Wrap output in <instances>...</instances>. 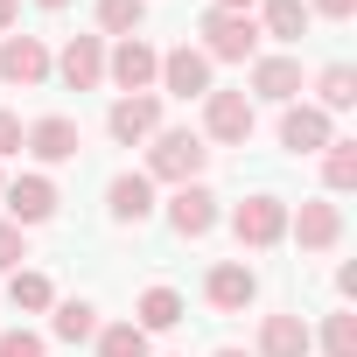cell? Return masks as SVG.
Returning <instances> with one entry per match:
<instances>
[{
  "label": "cell",
  "instance_id": "27",
  "mask_svg": "<svg viewBox=\"0 0 357 357\" xmlns=\"http://www.w3.org/2000/svg\"><path fill=\"white\" fill-rule=\"evenodd\" d=\"M322 350H329V357H357V315H329Z\"/></svg>",
  "mask_w": 357,
  "mask_h": 357
},
{
  "label": "cell",
  "instance_id": "28",
  "mask_svg": "<svg viewBox=\"0 0 357 357\" xmlns=\"http://www.w3.org/2000/svg\"><path fill=\"white\" fill-rule=\"evenodd\" d=\"M29 259V245H22V225H0V273H15Z\"/></svg>",
  "mask_w": 357,
  "mask_h": 357
},
{
  "label": "cell",
  "instance_id": "31",
  "mask_svg": "<svg viewBox=\"0 0 357 357\" xmlns=\"http://www.w3.org/2000/svg\"><path fill=\"white\" fill-rule=\"evenodd\" d=\"M315 8H322V15H336V22H350V15H357V0H315Z\"/></svg>",
  "mask_w": 357,
  "mask_h": 357
},
{
  "label": "cell",
  "instance_id": "13",
  "mask_svg": "<svg viewBox=\"0 0 357 357\" xmlns=\"http://www.w3.org/2000/svg\"><path fill=\"white\" fill-rule=\"evenodd\" d=\"M280 147H294V154L329 147V112H322V105H287V119H280Z\"/></svg>",
  "mask_w": 357,
  "mask_h": 357
},
{
  "label": "cell",
  "instance_id": "7",
  "mask_svg": "<svg viewBox=\"0 0 357 357\" xmlns=\"http://www.w3.org/2000/svg\"><path fill=\"white\" fill-rule=\"evenodd\" d=\"M0 197H8V218H15V225L56 218V183H50V175H22V183H8Z\"/></svg>",
  "mask_w": 357,
  "mask_h": 357
},
{
  "label": "cell",
  "instance_id": "29",
  "mask_svg": "<svg viewBox=\"0 0 357 357\" xmlns=\"http://www.w3.org/2000/svg\"><path fill=\"white\" fill-rule=\"evenodd\" d=\"M0 357H43V336L36 329H8L0 336Z\"/></svg>",
  "mask_w": 357,
  "mask_h": 357
},
{
  "label": "cell",
  "instance_id": "11",
  "mask_svg": "<svg viewBox=\"0 0 357 357\" xmlns=\"http://www.w3.org/2000/svg\"><path fill=\"white\" fill-rule=\"evenodd\" d=\"M56 70H63L70 91H91V84L105 77V50H98V36H70L63 56H56Z\"/></svg>",
  "mask_w": 357,
  "mask_h": 357
},
{
  "label": "cell",
  "instance_id": "23",
  "mask_svg": "<svg viewBox=\"0 0 357 357\" xmlns=\"http://www.w3.org/2000/svg\"><path fill=\"white\" fill-rule=\"evenodd\" d=\"M98 357H147V329H140V322H112V329H98Z\"/></svg>",
  "mask_w": 357,
  "mask_h": 357
},
{
  "label": "cell",
  "instance_id": "21",
  "mask_svg": "<svg viewBox=\"0 0 357 357\" xmlns=\"http://www.w3.org/2000/svg\"><path fill=\"white\" fill-rule=\"evenodd\" d=\"M56 336L63 343H91L98 336V308L91 301H56Z\"/></svg>",
  "mask_w": 357,
  "mask_h": 357
},
{
  "label": "cell",
  "instance_id": "12",
  "mask_svg": "<svg viewBox=\"0 0 357 357\" xmlns=\"http://www.w3.org/2000/svg\"><path fill=\"white\" fill-rule=\"evenodd\" d=\"M22 147H29L36 161H70V154H77V119L50 112V119H36V126L22 133Z\"/></svg>",
  "mask_w": 357,
  "mask_h": 357
},
{
  "label": "cell",
  "instance_id": "8",
  "mask_svg": "<svg viewBox=\"0 0 357 357\" xmlns=\"http://www.w3.org/2000/svg\"><path fill=\"white\" fill-rule=\"evenodd\" d=\"M161 84H168L175 98L211 91V56H204V50H190V43H183V50H168V56H161Z\"/></svg>",
  "mask_w": 357,
  "mask_h": 357
},
{
  "label": "cell",
  "instance_id": "22",
  "mask_svg": "<svg viewBox=\"0 0 357 357\" xmlns=\"http://www.w3.org/2000/svg\"><path fill=\"white\" fill-rule=\"evenodd\" d=\"M147 22V0H98V29L105 36H140Z\"/></svg>",
  "mask_w": 357,
  "mask_h": 357
},
{
  "label": "cell",
  "instance_id": "17",
  "mask_svg": "<svg viewBox=\"0 0 357 357\" xmlns=\"http://www.w3.org/2000/svg\"><path fill=\"white\" fill-rule=\"evenodd\" d=\"M252 91L287 105V98L301 91V63H294V56H259V63H252Z\"/></svg>",
  "mask_w": 357,
  "mask_h": 357
},
{
  "label": "cell",
  "instance_id": "10",
  "mask_svg": "<svg viewBox=\"0 0 357 357\" xmlns=\"http://www.w3.org/2000/svg\"><path fill=\"white\" fill-rule=\"evenodd\" d=\"M0 77H8V84H43L50 77V50L36 36H8V43H0Z\"/></svg>",
  "mask_w": 357,
  "mask_h": 357
},
{
  "label": "cell",
  "instance_id": "20",
  "mask_svg": "<svg viewBox=\"0 0 357 357\" xmlns=\"http://www.w3.org/2000/svg\"><path fill=\"white\" fill-rule=\"evenodd\" d=\"M183 322V294L175 287H147L140 294V329H175Z\"/></svg>",
  "mask_w": 357,
  "mask_h": 357
},
{
  "label": "cell",
  "instance_id": "3",
  "mask_svg": "<svg viewBox=\"0 0 357 357\" xmlns=\"http://www.w3.org/2000/svg\"><path fill=\"white\" fill-rule=\"evenodd\" d=\"M231 231H238V245H273V238H287V204L280 197H245L238 211H231Z\"/></svg>",
  "mask_w": 357,
  "mask_h": 357
},
{
  "label": "cell",
  "instance_id": "4",
  "mask_svg": "<svg viewBox=\"0 0 357 357\" xmlns=\"http://www.w3.org/2000/svg\"><path fill=\"white\" fill-rule=\"evenodd\" d=\"M204 133L225 140V147H245V140H252V98H245V91H211V105H204Z\"/></svg>",
  "mask_w": 357,
  "mask_h": 357
},
{
  "label": "cell",
  "instance_id": "19",
  "mask_svg": "<svg viewBox=\"0 0 357 357\" xmlns=\"http://www.w3.org/2000/svg\"><path fill=\"white\" fill-rule=\"evenodd\" d=\"M259 36L301 43V36H308V8H301V0H266V15H259Z\"/></svg>",
  "mask_w": 357,
  "mask_h": 357
},
{
  "label": "cell",
  "instance_id": "2",
  "mask_svg": "<svg viewBox=\"0 0 357 357\" xmlns=\"http://www.w3.org/2000/svg\"><path fill=\"white\" fill-rule=\"evenodd\" d=\"M204 43H211V56L245 63V56L259 50V22H252V15H225V8H211V15H204Z\"/></svg>",
  "mask_w": 357,
  "mask_h": 357
},
{
  "label": "cell",
  "instance_id": "34",
  "mask_svg": "<svg viewBox=\"0 0 357 357\" xmlns=\"http://www.w3.org/2000/svg\"><path fill=\"white\" fill-rule=\"evenodd\" d=\"M218 357H245V350H218Z\"/></svg>",
  "mask_w": 357,
  "mask_h": 357
},
{
  "label": "cell",
  "instance_id": "25",
  "mask_svg": "<svg viewBox=\"0 0 357 357\" xmlns=\"http://www.w3.org/2000/svg\"><path fill=\"white\" fill-rule=\"evenodd\" d=\"M322 105H329V112L357 105V70H350V63H329V70H322Z\"/></svg>",
  "mask_w": 357,
  "mask_h": 357
},
{
  "label": "cell",
  "instance_id": "24",
  "mask_svg": "<svg viewBox=\"0 0 357 357\" xmlns=\"http://www.w3.org/2000/svg\"><path fill=\"white\" fill-rule=\"evenodd\" d=\"M322 183L343 197L350 183H357V140H329V161H322Z\"/></svg>",
  "mask_w": 357,
  "mask_h": 357
},
{
  "label": "cell",
  "instance_id": "18",
  "mask_svg": "<svg viewBox=\"0 0 357 357\" xmlns=\"http://www.w3.org/2000/svg\"><path fill=\"white\" fill-rule=\"evenodd\" d=\"M147 211H154V183H147V175H112V218L140 225Z\"/></svg>",
  "mask_w": 357,
  "mask_h": 357
},
{
  "label": "cell",
  "instance_id": "30",
  "mask_svg": "<svg viewBox=\"0 0 357 357\" xmlns=\"http://www.w3.org/2000/svg\"><path fill=\"white\" fill-rule=\"evenodd\" d=\"M0 154H22V119L0 112Z\"/></svg>",
  "mask_w": 357,
  "mask_h": 357
},
{
  "label": "cell",
  "instance_id": "16",
  "mask_svg": "<svg viewBox=\"0 0 357 357\" xmlns=\"http://www.w3.org/2000/svg\"><path fill=\"white\" fill-rule=\"evenodd\" d=\"M259 357H308V322L301 315H266L259 322Z\"/></svg>",
  "mask_w": 357,
  "mask_h": 357
},
{
  "label": "cell",
  "instance_id": "32",
  "mask_svg": "<svg viewBox=\"0 0 357 357\" xmlns=\"http://www.w3.org/2000/svg\"><path fill=\"white\" fill-rule=\"evenodd\" d=\"M15 29V0H0V36H8Z\"/></svg>",
  "mask_w": 357,
  "mask_h": 357
},
{
  "label": "cell",
  "instance_id": "15",
  "mask_svg": "<svg viewBox=\"0 0 357 357\" xmlns=\"http://www.w3.org/2000/svg\"><path fill=\"white\" fill-rule=\"evenodd\" d=\"M204 294H211V308H225V315H238L252 294H259V280H252V266H211V280H204Z\"/></svg>",
  "mask_w": 357,
  "mask_h": 357
},
{
  "label": "cell",
  "instance_id": "26",
  "mask_svg": "<svg viewBox=\"0 0 357 357\" xmlns=\"http://www.w3.org/2000/svg\"><path fill=\"white\" fill-rule=\"evenodd\" d=\"M8 301H15V308H50L56 287H50L43 273H8Z\"/></svg>",
  "mask_w": 357,
  "mask_h": 357
},
{
  "label": "cell",
  "instance_id": "1",
  "mask_svg": "<svg viewBox=\"0 0 357 357\" xmlns=\"http://www.w3.org/2000/svg\"><path fill=\"white\" fill-rule=\"evenodd\" d=\"M204 154H211V147H204L190 126L154 133V147H147V183H154V175H161V183H175V190L197 183V175H204Z\"/></svg>",
  "mask_w": 357,
  "mask_h": 357
},
{
  "label": "cell",
  "instance_id": "14",
  "mask_svg": "<svg viewBox=\"0 0 357 357\" xmlns=\"http://www.w3.org/2000/svg\"><path fill=\"white\" fill-rule=\"evenodd\" d=\"M287 231H294L308 252H329V245L343 238V211H336V204H301V218H294Z\"/></svg>",
  "mask_w": 357,
  "mask_h": 357
},
{
  "label": "cell",
  "instance_id": "5",
  "mask_svg": "<svg viewBox=\"0 0 357 357\" xmlns=\"http://www.w3.org/2000/svg\"><path fill=\"white\" fill-rule=\"evenodd\" d=\"M105 70H112V84L133 98V91H147V84L161 77V56H154L140 36H119V50H112V63H105Z\"/></svg>",
  "mask_w": 357,
  "mask_h": 357
},
{
  "label": "cell",
  "instance_id": "35",
  "mask_svg": "<svg viewBox=\"0 0 357 357\" xmlns=\"http://www.w3.org/2000/svg\"><path fill=\"white\" fill-rule=\"evenodd\" d=\"M43 8H63V0H43Z\"/></svg>",
  "mask_w": 357,
  "mask_h": 357
},
{
  "label": "cell",
  "instance_id": "6",
  "mask_svg": "<svg viewBox=\"0 0 357 357\" xmlns=\"http://www.w3.org/2000/svg\"><path fill=\"white\" fill-rule=\"evenodd\" d=\"M105 126H112V140H119V147H133V140H154V133H161V98L133 91V98H119V105L105 112Z\"/></svg>",
  "mask_w": 357,
  "mask_h": 357
},
{
  "label": "cell",
  "instance_id": "9",
  "mask_svg": "<svg viewBox=\"0 0 357 357\" xmlns=\"http://www.w3.org/2000/svg\"><path fill=\"white\" fill-rule=\"evenodd\" d=\"M168 225L183 231V238H204V231L218 225V197H211L204 183H183V190H175V204H168Z\"/></svg>",
  "mask_w": 357,
  "mask_h": 357
},
{
  "label": "cell",
  "instance_id": "33",
  "mask_svg": "<svg viewBox=\"0 0 357 357\" xmlns=\"http://www.w3.org/2000/svg\"><path fill=\"white\" fill-rule=\"evenodd\" d=\"M218 8H225V15H252V0H218Z\"/></svg>",
  "mask_w": 357,
  "mask_h": 357
}]
</instances>
